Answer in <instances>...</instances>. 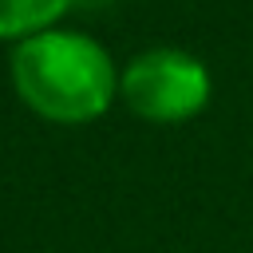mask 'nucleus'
<instances>
[{"label":"nucleus","mask_w":253,"mask_h":253,"mask_svg":"<svg viewBox=\"0 0 253 253\" xmlns=\"http://www.w3.org/2000/svg\"><path fill=\"white\" fill-rule=\"evenodd\" d=\"M119 71L111 47L71 24L47 28L8 47L12 95L24 111L51 126H91L119 103Z\"/></svg>","instance_id":"obj_1"},{"label":"nucleus","mask_w":253,"mask_h":253,"mask_svg":"<svg viewBox=\"0 0 253 253\" xmlns=\"http://www.w3.org/2000/svg\"><path fill=\"white\" fill-rule=\"evenodd\" d=\"M75 0H0V43L16 47L71 16Z\"/></svg>","instance_id":"obj_3"},{"label":"nucleus","mask_w":253,"mask_h":253,"mask_svg":"<svg viewBox=\"0 0 253 253\" xmlns=\"http://www.w3.org/2000/svg\"><path fill=\"white\" fill-rule=\"evenodd\" d=\"M213 99L210 63L178 43H150L119 71V103L150 126L194 123Z\"/></svg>","instance_id":"obj_2"}]
</instances>
